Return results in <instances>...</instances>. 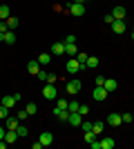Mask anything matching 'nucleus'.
Wrapping results in <instances>:
<instances>
[{"mask_svg": "<svg viewBox=\"0 0 134 149\" xmlns=\"http://www.w3.org/2000/svg\"><path fill=\"white\" fill-rule=\"evenodd\" d=\"M43 98L45 100H56L58 98V89L54 87V82H47L43 87Z\"/></svg>", "mask_w": 134, "mask_h": 149, "instance_id": "nucleus-1", "label": "nucleus"}, {"mask_svg": "<svg viewBox=\"0 0 134 149\" xmlns=\"http://www.w3.org/2000/svg\"><path fill=\"white\" fill-rule=\"evenodd\" d=\"M92 98H94L96 102H105V98H107V89L101 87V85H96V89L92 91Z\"/></svg>", "mask_w": 134, "mask_h": 149, "instance_id": "nucleus-2", "label": "nucleus"}, {"mask_svg": "<svg viewBox=\"0 0 134 149\" xmlns=\"http://www.w3.org/2000/svg\"><path fill=\"white\" fill-rule=\"evenodd\" d=\"M67 11H69L72 16H85V5L83 2H69Z\"/></svg>", "mask_w": 134, "mask_h": 149, "instance_id": "nucleus-3", "label": "nucleus"}, {"mask_svg": "<svg viewBox=\"0 0 134 149\" xmlns=\"http://www.w3.org/2000/svg\"><path fill=\"white\" fill-rule=\"evenodd\" d=\"M81 67H85V65H81L76 58H67V74H78Z\"/></svg>", "mask_w": 134, "mask_h": 149, "instance_id": "nucleus-4", "label": "nucleus"}, {"mask_svg": "<svg viewBox=\"0 0 134 149\" xmlns=\"http://www.w3.org/2000/svg\"><path fill=\"white\" fill-rule=\"evenodd\" d=\"M81 87H83V82L74 78V80H69V82H67V93H72V96H76V93L81 91Z\"/></svg>", "mask_w": 134, "mask_h": 149, "instance_id": "nucleus-5", "label": "nucleus"}, {"mask_svg": "<svg viewBox=\"0 0 134 149\" xmlns=\"http://www.w3.org/2000/svg\"><path fill=\"white\" fill-rule=\"evenodd\" d=\"M83 116H81V113L78 111H69V118H67V123L72 125V127H81V123H83Z\"/></svg>", "mask_w": 134, "mask_h": 149, "instance_id": "nucleus-6", "label": "nucleus"}, {"mask_svg": "<svg viewBox=\"0 0 134 149\" xmlns=\"http://www.w3.org/2000/svg\"><path fill=\"white\" fill-rule=\"evenodd\" d=\"M107 125H109V127H121V125H123L121 113H109V116H107Z\"/></svg>", "mask_w": 134, "mask_h": 149, "instance_id": "nucleus-7", "label": "nucleus"}, {"mask_svg": "<svg viewBox=\"0 0 134 149\" xmlns=\"http://www.w3.org/2000/svg\"><path fill=\"white\" fill-rule=\"evenodd\" d=\"M103 87L107 89V93H112V91H116V89H119V82H116L114 78H105V82H103Z\"/></svg>", "mask_w": 134, "mask_h": 149, "instance_id": "nucleus-8", "label": "nucleus"}, {"mask_svg": "<svg viewBox=\"0 0 134 149\" xmlns=\"http://www.w3.org/2000/svg\"><path fill=\"white\" fill-rule=\"evenodd\" d=\"M38 140H40V143H43V147H49V145L54 143V136H51L49 131H43V134H40V136H38Z\"/></svg>", "mask_w": 134, "mask_h": 149, "instance_id": "nucleus-9", "label": "nucleus"}, {"mask_svg": "<svg viewBox=\"0 0 134 149\" xmlns=\"http://www.w3.org/2000/svg\"><path fill=\"white\" fill-rule=\"evenodd\" d=\"M27 71H29V74H34V76H38L40 62H38V60H29V62H27Z\"/></svg>", "mask_w": 134, "mask_h": 149, "instance_id": "nucleus-10", "label": "nucleus"}, {"mask_svg": "<svg viewBox=\"0 0 134 149\" xmlns=\"http://www.w3.org/2000/svg\"><path fill=\"white\" fill-rule=\"evenodd\" d=\"M114 147H116V140H114V138L105 136V138L101 140V149H114Z\"/></svg>", "mask_w": 134, "mask_h": 149, "instance_id": "nucleus-11", "label": "nucleus"}, {"mask_svg": "<svg viewBox=\"0 0 134 149\" xmlns=\"http://www.w3.org/2000/svg\"><path fill=\"white\" fill-rule=\"evenodd\" d=\"M112 16H114V20H123L125 18V9H123L121 5H116L114 9H112Z\"/></svg>", "mask_w": 134, "mask_h": 149, "instance_id": "nucleus-12", "label": "nucleus"}, {"mask_svg": "<svg viewBox=\"0 0 134 149\" xmlns=\"http://www.w3.org/2000/svg\"><path fill=\"white\" fill-rule=\"evenodd\" d=\"M112 31L114 33H125V22L123 20H114L112 22Z\"/></svg>", "mask_w": 134, "mask_h": 149, "instance_id": "nucleus-13", "label": "nucleus"}, {"mask_svg": "<svg viewBox=\"0 0 134 149\" xmlns=\"http://www.w3.org/2000/svg\"><path fill=\"white\" fill-rule=\"evenodd\" d=\"M54 113H56V118L63 120V123H67V118H69V109H54Z\"/></svg>", "mask_w": 134, "mask_h": 149, "instance_id": "nucleus-14", "label": "nucleus"}, {"mask_svg": "<svg viewBox=\"0 0 134 149\" xmlns=\"http://www.w3.org/2000/svg\"><path fill=\"white\" fill-rule=\"evenodd\" d=\"M18 125H20L18 116H16V118H11V116H7V120H5V127H7V129H16Z\"/></svg>", "mask_w": 134, "mask_h": 149, "instance_id": "nucleus-15", "label": "nucleus"}, {"mask_svg": "<svg viewBox=\"0 0 134 149\" xmlns=\"http://www.w3.org/2000/svg\"><path fill=\"white\" fill-rule=\"evenodd\" d=\"M18 138H20V136L16 134V129H7V134H5V140H7L9 145H11V143H16Z\"/></svg>", "mask_w": 134, "mask_h": 149, "instance_id": "nucleus-16", "label": "nucleus"}, {"mask_svg": "<svg viewBox=\"0 0 134 149\" xmlns=\"http://www.w3.org/2000/svg\"><path fill=\"white\" fill-rule=\"evenodd\" d=\"M11 16V9H9V5H0V20H7Z\"/></svg>", "mask_w": 134, "mask_h": 149, "instance_id": "nucleus-17", "label": "nucleus"}, {"mask_svg": "<svg viewBox=\"0 0 134 149\" xmlns=\"http://www.w3.org/2000/svg\"><path fill=\"white\" fill-rule=\"evenodd\" d=\"M16 102H18V100L13 98V93H11V96H2V105H5V107H9V109H11V107L16 105Z\"/></svg>", "mask_w": 134, "mask_h": 149, "instance_id": "nucleus-18", "label": "nucleus"}, {"mask_svg": "<svg viewBox=\"0 0 134 149\" xmlns=\"http://www.w3.org/2000/svg\"><path fill=\"white\" fill-rule=\"evenodd\" d=\"M51 54H56V56L65 54V42H54V47H51Z\"/></svg>", "mask_w": 134, "mask_h": 149, "instance_id": "nucleus-19", "label": "nucleus"}, {"mask_svg": "<svg viewBox=\"0 0 134 149\" xmlns=\"http://www.w3.org/2000/svg\"><path fill=\"white\" fill-rule=\"evenodd\" d=\"M85 67H87V69H96V67H98V58H96V56H87Z\"/></svg>", "mask_w": 134, "mask_h": 149, "instance_id": "nucleus-20", "label": "nucleus"}, {"mask_svg": "<svg viewBox=\"0 0 134 149\" xmlns=\"http://www.w3.org/2000/svg\"><path fill=\"white\" fill-rule=\"evenodd\" d=\"M65 54H67L69 58H74L78 54V47H76V45H65Z\"/></svg>", "mask_w": 134, "mask_h": 149, "instance_id": "nucleus-21", "label": "nucleus"}, {"mask_svg": "<svg viewBox=\"0 0 134 149\" xmlns=\"http://www.w3.org/2000/svg\"><path fill=\"white\" fill-rule=\"evenodd\" d=\"M5 42L7 45H16V33H13V29H9L5 33Z\"/></svg>", "mask_w": 134, "mask_h": 149, "instance_id": "nucleus-22", "label": "nucleus"}, {"mask_svg": "<svg viewBox=\"0 0 134 149\" xmlns=\"http://www.w3.org/2000/svg\"><path fill=\"white\" fill-rule=\"evenodd\" d=\"M5 22H7V27H9V29H16V27H18V22H20V20L16 18V16H9V18H7Z\"/></svg>", "mask_w": 134, "mask_h": 149, "instance_id": "nucleus-23", "label": "nucleus"}, {"mask_svg": "<svg viewBox=\"0 0 134 149\" xmlns=\"http://www.w3.org/2000/svg\"><path fill=\"white\" fill-rule=\"evenodd\" d=\"M25 111L29 113V116H34V113L38 111V105H36V102H27V107H25Z\"/></svg>", "mask_w": 134, "mask_h": 149, "instance_id": "nucleus-24", "label": "nucleus"}, {"mask_svg": "<svg viewBox=\"0 0 134 149\" xmlns=\"http://www.w3.org/2000/svg\"><path fill=\"white\" fill-rule=\"evenodd\" d=\"M36 60L40 62V65H49V60H51V54H40Z\"/></svg>", "mask_w": 134, "mask_h": 149, "instance_id": "nucleus-25", "label": "nucleus"}, {"mask_svg": "<svg viewBox=\"0 0 134 149\" xmlns=\"http://www.w3.org/2000/svg\"><path fill=\"white\" fill-rule=\"evenodd\" d=\"M92 131H94L96 138H98V136L103 134V123H94V125H92Z\"/></svg>", "mask_w": 134, "mask_h": 149, "instance_id": "nucleus-26", "label": "nucleus"}, {"mask_svg": "<svg viewBox=\"0 0 134 149\" xmlns=\"http://www.w3.org/2000/svg\"><path fill=\"white\" fill-rule=\"evenodd\" d=\"M16 134H18L20 138H25L27 134H29V129H27V127H22V125H18V127H16Z\"/></svg>", "mask_w": 134, "mask_h": 149, "instance_id": "nucleus-27", "label": "nucleus"}, {"mask_svg": "<svg viewBox=\"0 0 134 149\" xmlns=\"http://www.w3.org/2000/svg\"><path fill=\"white\" fill-rule=\"evenodd\" d=\"M54 109H67V100L65 98H56V107Z\"/></svg>", "mask_w": 134, "mask_h": 149, "instance_id": "nucleus-28", "label": "nucleus"}, {"mask_svg": "<svg viewBox=\"0 0 134 149\" xmlns=\"http://www.w3.org/2000/svg\"><path fill=\"white\" fill-rule=\"evenodd\" d=\"M7 116H9V107L0 105V120H7Z\"/></svg>", "mask_w": 134, "mask_h": 149, "instance_id": "nucleus-29", "label": "nucleus"}, {"mask_svg": "<svg viewBox=\"0 0 134 149\" xmlns=\"http://www.w3.org/2000/svg\"><path fill=\"white\" fill-rule=\"evenodd\" d=\"M74 58H76V60L81 62V65H85V62H87V54H83V51H78V54H76Z\"/></svg>", "mask_w": 134, "mask_h": 149, "instance_id": "nucleus-30", "label": "nucleus"}, {"mask_svg": "<svg viewBox=\"0 0 134 149\" xmlns=\"http://www.w3.org/2000/svg\"><path fill=\"white\" fill-rule=\"evenodd\" d=\"M94 140H96L94 131H85V143H94Z\"/></svg>", "mask_w": 134, "mask_h": 149, "instance_id": "nucleus-31", "label": "nucleus"}, {"mask_svg": "<svg viewBox=\"0 0 134 149\" xmlns=\"http://www.w3.org/2000/svg\"><path fill=\"white\" fill-rule=\"evenodd\" d=\"M78 107H81V102H76V100L67 102V109H69V111H78Z\"/></svg>", "mask_w": 134, "mask_h": 149, "instance_id": "nucleus-32", "label": "nucleus"}, {"mask_svg": "<svg viewBox=\"0 0 134 149\" xmlns=\"http://www.w3.org/2000/svg\"><path fill=\"white\" fill-rule=\"evenodd\" d=\"M78 113H81V116L85 118V116L89 113V107H87V105H81V107H78Z\"/></svg>", "mask_w": 134, "mask_h": 149, "instance_id": "nucleus-33", "label": "nucleus"}, {"mask_svg": "<svg viewBox=\"0 0 134 149\" xmlns=\"http://www.w3.org/2000/svg\"><path fill=\"white\" fill-rule=\"evenodd\" d=\"M92 125H94V123H87V120H83V123H81V127H83V131H92Z\"/></svg>", "mask_w": 134, "mask_h": 149, "instance_id": "nucleus-34", "label": "nucleus"}, {"mask_svg": "<svg viewBox=\"0 0 134 149\" xmlns=\"http://www.w3.org/2000/svg\"><path fill=\"white\" fill-rule=\"evenodd\" d=\"M121 118H123V123H134L132 113H121Z\"/></svg>", "mask_w": 134, "mask_h": 149, "instance_id": "nucleus-35", "label": "nucleus"}, {"mask_svg": "<svg viewBox=\"0 0 134 149\" xmlns=\"http://www.w3.org/2000/svg\"><path fill=\"white\" fill-rule=\"evenodd\" d=\"M65 45H76V36H67L65 38Z\"/></svg>", "mask_w": 134, "mask_h": 149, "instance_id": "nucleus-36", "label": "nucleus"}, {"mask_svg": "<svg viewBox=\"0 0 134 149\" xmlns=\"http://www.w3.org/2000/svg\"><path fill=\"white\" fill-rule=\"evenodd\" d=\"M38 78L43 82H47V78H49V74H47V71H38Z\"/></svg>", "mask_w": 134, "mask_h": 149, "instance_id": "nucleus-37", "label": "nucleus"}, {"mask_svg": "<svg viewBox=\"0 0 134 149\" xmlns=\"http://www.w3.org/2000/svg\"><path fill=\"white\" fill-rule=\"evenodd\" d=\"M25 118H29V113L22 109V111H18V120H25Z\"/></svg>", "mask_w": 134, "mask_h": 149, "instance_id": "nucleus-38", "label": "nucleus"}, {"mask_svg": "<svg viewBox=\"0 0 134 149\" xmlns=\"http://www.w3.org/2000/svg\"><path fill=\"white\" fill-rule=\"evenodd\" d=\"M103 20H105L107 25H112V22H114V16H112V13H107V16H105V18H103Z\"/></svg>", "mask_w": 134, "mask_h": 149, "instance_id": "nucleus-39", "label": "nucleus"}, {"mask_svg": "<svg viewBox=\"0 0 134 149\" xmlns=\"http://www.w3.org/2000/svg\"><path fill=\"white\" fill-rule=\"evenodd\" d=\"M89 147H92V149H101V140H94V143H89Z\"/></svg>", "mask_w": 134, "mask_h": 149, "instance_id": "nucleus-40", "label": "nucleus"}, {"mask_svg": "<svg viewBox=\"0 0 134 149\" xmlns=\"http://www.w3.org/2000/svg\"><path fill=\"white\" fill-rule=\"evenodd\" d=\"M58 80V76L56 74H49V78H47V82H56Z\"/></svg>", "mask_w": 134, "mask_h": 149, "instance_id": "nucleus-41", "label": "nucleus"}, {"mask_svg": "<svg viewBox=\"0 0 134 149\" xmlns=\"http://www.w3.org/2000/svg\"><path fill=\"white\" fill-rule=\"evenodd\" d=\"M103 82H105V78H103V76H96V85H101V87H103Z\"/></svg>", "mask_w": 134, "mask_h": 149, "instance_id": "nucleus-42", "label": "nucleus"}, {"mask_svg": "<svg viewBox=\"0 0 134 149\" xmlns=\"http://www.w3.org/2000/svg\"><path fill=\"white\" fill-rule=\"evenodd\" d=\"M40 147H43V143H40V140H38V143H32V149H40Z\"/></svg>", "mask_w": 134, "mask_h": 149, "instance_id": "nucleus-43", "label": "nucleus"}, {"mask_svg": "<svg viewBox=\"0 0 134 149\" xmlns=\"http://www.w3.org/2000/svg\"><path fill=\"white\" fill-rule=\"evenodd\" d=\"M5 134H7V127H0V140L5 138Z\"/></svg>", "mask_w": 134, "mask_h": 149, "instance_id": "nucleus-44", "label": "nucleus"}, {"mask_svg": "<svg viewBox=\"0 0 134 149\" xmlns=\"http://www.w3.org/2000/svg\"><path fill=\"white\" fill-rule=\"evenodd\" d=\"M0 42H5V33H0Z\"/></svg>", "mask_w": 134, "mask_h": 149, "instance_id": "nucleus-45", "label": "nucleus"}, {"mask_svg": "<svg viewBox=\"0 0 134 149\" xmlns=\"http://www.w3.org/2000/svg\"><path fill=\"white\" fill-rule=\"evenodd\" d=\"M74 2H83V5H85V0H74Z\"/></svg>", "mask_w": 134, "mask_h": 149, "instance_id": "nucleus-46", "label": "nucleus"}, {"mask_svg": "<svg viewBox=\"0 0 134 149\" xmlns=\"http://www.w3.org/2000/svg\"><path fill=\"white\" fill-rule=\"evenodd\" d=\"M132 40H134V29H132Z\"/></svg>", "mask_w": 134, "mask_h": 149, "instance_id": "nucleus-47", "label": "nucleus"}, {"mask_svg": "<svg viewBox=\"0 0 134 149\" xmlns=\"http://www.w3.org/2000/svg\"><path fill=\"white\" fill-rule=\"evenodd\" d=\"M132 118H134V113H132Z\"/></svg>", "mask_w": 134, "mask_h": 149, "instance_id": "nucleus-48", "label": "nucleus"}]
</instances>
